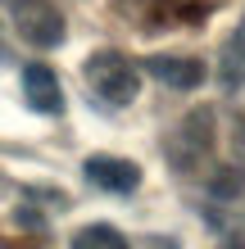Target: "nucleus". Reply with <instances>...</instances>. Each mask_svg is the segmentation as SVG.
<instances>
[{
  "instance_id": "nucleus-8",
  "label": "nucleus",
  "mask_w": 245,
  "mask_h": 249,
  "mask_svg": "<svg viewBox=\"0 0 245 249\" xmlns=\"http://www.w3.org/2000/svg\"><path fill=\"white\" fill-rule=\"evenodd\" d=\"M168 14H186V18H205L209 9H218L223 0H164Z\"/></svg>"
},
{
  "instance_id": "nucleus-4",
  "label": "nucleus",
  "mask_w": 245,
  "mask_h": 249,
  "mask_svg": "<svg viewBox=\"0 0 245 249\" xmlns=\"http://www.w3.org/2000/svg\"><path fill=\"white\" fill-rule=\"evenodd\" d=\"M209 127H213L209 109H195V113H186V123L177 127V136H168L164 154H168L177 168H195V163H200V154L209 150Z\"/></svg>"
},
{
  "instance_id": "nucleus-9",
  "label": "nucleus",
  "mask_w": 245,
  "mask_h": 249,
  "mask_svg": "<svg viewBox=\"0 0 245 249\" xmlns=\"http://www.w3.org/2000/svg\"><path fill=\"white\" fill-rule=\"evenodd\" d=\"M223 177H213V195H232V190L241 186V172L236 168H218Z\"/></svg>"
},
{
  "instance_id": "nucleus-7",
  "label": "nucleus",
  "mask_w": 245,
  "mask_h": 249,
  "mask_svg": "<svg viewBox=\"0 0 245 249\" xmlns=\"http://www.w3.org/2000/svg\"><path fill=\"white\" fill-rule=\"evenodd\" d=\"M68 249H132V245H127V236H123L118 227H109V222H91V227L73 231Z\"/></svg>"
},
{
  "instance_id": "nucleus-6",
  "label": "nucleus",
  "mask_w": 245,
  "mask_h": 249,
  "mask_svg": "<svg viewBox=\"0 0 245 249\" xmlns=\"http://www.w3.org/2000/svg\"><path fill=\"white\" fill-rule=\"evenodd\" d=\"M23 100L37 113H64V86L50 64H27L23 68Z\"/></svg>"
},
{
  "instance_id": "nucleus-3",
  "label": "nucleus",
  "mask_w": 245,
  "mask_h": 249,
  "mask_svg": "<svg viewBox=\"0 0 245 249\" xmlns=\"http://www.w3.org/2000/svg\"><path fill=\"white\" fill-rule=\"evenodd\" d=\"M82 172L95 190H109V195H132L141 186V168L132 159H118V154H91L82 163Z\"/></svg>"
},
{
  "instance_id": "nucleus-10",
  "label": "nucleus",
  "mask_w": 245,
  "mask_h": 249,
  "mask_svg": "<svg viewBox=\"0 0 245 249\" xmlns=\"http://www.w3.org/2000/svg\"><path fill=\"white\" fill-rule=\"evenodd\" d=\"M232 59H245V18H241V27H236V36H232Z\"/></svg>"
},
{
  "instance_id": "nucleus-2",
  "label": "nucleus",
  "mask_w": 245,
  "mask_h": 249,
  "mask_svg": "<svg viewBox=\"0 0 245 249\" xmlns=\"http://www.w3.org/2000/svg\"><path fill=\"white\" fill-rule=\"evenodd\" d=\"M9 18L27 46H37V50L64 46V14L50 0H9Z\"/></svg>"
},
{
  "instance_id": "nucleus-5",
  "label": "nucleus",
  "mask_w": 245,
  "mask_h": 249,
  "mask_svg": "<svg viewBox=\"0 0 245 249\" xmlns=\"http://www.w3.org/2000/svg\"><path fill=\"white\" fill-rule=\"evenodd\" d=\"M146 72L172 91H195L205 82V59H195V54H150Z\"/></svg>"
},
{
  "instance_id": "nucleus-11",
  "label": "nucleus",
  "mask_w": 245,
  "mask_h": 249,
  "mask_svg": "<svg viewBox=\"0 0 245 249\" xmlns=\"http://www.w3.org/2000/svg\"><path fill=\"white\" fill-rule=\"evenodd\" d=\"M218 249H245V236H227V240H223Z\"/></svg>"
},
{
  "instance_id": "nucleus-1",
  "label": "nucleus",
  "mask_w": 245,
  "mask_h": 249,
  "mask_svg": "<svg viewBox=\"0 0 245 249\" xmlns=\"http://www.w3.org/2000/svg\"><path fill=\"white\" fill-rule=\"evenodd\" d=\"M82 72H86V86H91L105 105H113V109L132 105V100L141 95V68L127 59L123 50H95L91 59L82 64Z\"/></svg>"
}]
</instances>
